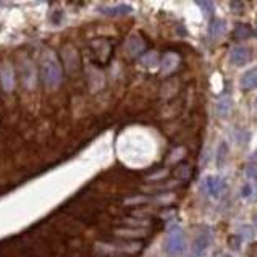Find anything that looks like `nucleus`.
<instances>
[{"instance_id": "nucleus-1", "label": "nucleus", "mask_w": 257, "mask_h": 257, "mask_svg": "<svg viewBox=\"0 0 257 257\" xmlns=\"http://www.w3.org/2000/svg\"><path fill=\"white\" fill-rule=\"evenodd\" d=\"M40 76H42V81L47 87H55L60 84V81H62V66H60L55 55H52V53L45 55V58L42 60Z\"/></svg>"}, {"instance_id": "nucleus-2", "label": "nucleus", "mask_w": 257, "mask_h": 257, "mask_svg": "<svg viewBox=\"0 0 257 257\" xmlns=\"http://www.w3.org/2000/svg\"><path fill=\"white\" fill-rule=\"evenodd\" d=\"M165 251L172 257H178L186 251V236L181 227L173 225L168 230L165 240Z\"/></svg>"}, {"instance_id": "nucleus-3", "label": "nucleus", "mask_w": 257, "mask_h": 257, "mask_svg": "<svg viewBox=\"0 0 257 257\" xmlns=\"http://www.w3.org/2000/svg\"><path fill=\"white\" fill-rule=\"evenodd\" d=\"M206 189L207 193L212 196L214 199H220L223 193L227 191V183L225 180L220 178V177H214V175H211V177L206 178Z\"/></svg>"}, {"instance_id": "nucleus-4", "label": "nucleus", "mask_w": 257, "mask_h": 257, "mask_svg": "<svg viewBox=\"0 0 257 257\" xmlns=\"http://www.w3.org/2000/svg\"><path fill=\"white\" fill-rule=\"evenodd\" d=\"M92 53H94V60L99 62L100 65H104L110 58L112 45L107 40H96V42H92Z\"/></svg>"}, {"instance_id": "nucleus-5", "label": "nucleus", "mask_w": 257, "mask_h": 257, "mask_svg": "<svg viewBox=\"0 0 257 257\" xmlns=\"http://www.w3.org/2000/svg\"><path fill=\"white\" fill-rule=\"evenodd\" d=\"M0 84H2V87L6 92L15 89V84H16L15 70H13V66L10 63H3L0 66Z\"/></svg>"}, {"instance_id": "nucleus-6", "label": "nucleus", "mask_w": 257, "mask_h": 257, "mask_svg": "<svg viewBox=\"0 0 257 257\" xmlns=\"http://www.w3.org/2000/svg\"><path fill=\"white\" fill-rule=\"evenodd\" d=\"M249 60H251V50L248 47L243 45H236L230 52V62H232L235 66H243L246 65Z\"/></svg>"}, {"instance_id": "nucleus-7", "label": "nucleus", "mask_w": 257, "mask_h": 257, "mask_svg": "<svg viewBox=\"0 0 257 257\" xmlns=\"http://www.w3.org/2000/svg\"><path fill=\"white\" fill-rule=\"evenodd\" d=\"M209 243H211V232H201L194 240V245H193V254L191 257H202L206 253V249L209 248Z\"/></svg>"}, {"instance_id": "nucleus-8", "label": "nucleus", "mask_w": 257, "mask_h": 257, "mask_svg": "<svg viewBox=\"0 0 257 257\" xmlns=\"http://www.w3.org/2000/svg\"><path fill=\"white\" fill-rule=\"evenodd\" d=\"M180 65V55L175 52H167L164 58H162V68H160V73L164 74V76H168V74H172L175 70L178 68Z\"/></svg>"}, {"instance_id": "nucleus-9", "label": "nucleus", "mask_w": 257, "mask_h": 257, "mask_svg": "<svg viewBox=\"0 0 257 257\" xmlns=\"http://www.w3.org/2000/svg\"><path fill=\"white\" fill-rule=\"evenodd\" d=\"M126 50L130 52V55L138 57L146 50V42L141 36H131L126 42Z\"/></svg>"}, {"instance_id": "nucleus-10", "label": "nucleus", "mask_w": 257, "mask_h": 257, "mask_svg": "<svg viewBox=\"0 0 257 257\" xmlns=\"http://www.w3.org/2000/svg\"><path fill=\"white\" fill-rule=\"evenodd\" d=\"M241 89L243 91H253L257 87V66L256 68H251L249 71H246L245 74L241 76Z\"/></svg>"}, {"instance_id": "nucleus-11", "label": "nucleus", "mask_w": 257, "mask_h": 257, "mask_svg": "<svg viewBox=\"0 0 257 257\" xmlns=\"http://www.w3.org/2000/svg\"><path fill=\"white\" fill-rule=\"evenodd\" d=\"M232 109H233V100H232V97H228V96L220 97L217 105H215V110H217L219 117H222V118H227L228 115L232 113Z\"/></svg>"}, {"instance_id": "nucleus-12", "label": "nucleus", "mask_w": 257, "mask_h": 257, "mask_svg": "<svg viewBox=\"0 0 257 257\" xmlns=\"http://www.w3.org/2000/svg\"><path fill=\"white\" fill-rule=\"evenodd\" d=\"M225 29H227L225 21L220 18H214V19H211V24H209V36L212 39H217L225 32Z\"/></svg>"}, {"instance_id": "nucleus-13", "label": "nucleus", "mask_w": 257, "mask_h": 257, "mask_svg": "<svg viewBox=\"0 0 257 257\" xmlns=\"http://www.w3.org/2000/svg\"><path fill=\"white\" fill-rule=\"evenodd\" d=\"M63 57H65V62H66V70L68 71H76L78 70V55H76V50H73L71 47H66V49L63 50Z\"/></svg>"}, {"instance_id": "nucleus-14", "label": "nucleus", "mask_w": 257, "mask_h": 257, "mask_svg": "<svg viewBox=\"0 0 257 257\" xmlns=\"http://www.w3.org/2000/svg\"><path fill=\"white\" fill-rule=\"evenodd\" d=\"M100 11L104 15H109V16H123L128 15L131 11V6L128 5H117V6H105V8H100Z\"/></svg>"}, {"instance_id": "nucleus-15", "label": "nucleus", "mask_w": 257, "mask_h": 257, "mask_svg": "<svg viewBox=\"0 0 257 257\" xmlns=\"http://www.w3.org/2000/svg\"><path fill=\"white\" fill-rule=\"evenodd\" d=\"M253 36V29L249 24H238L236 28L233 29V37L238 39V40H245V39H249Z\"/></svg>"}, {"instance_id": "nucleus-16", "label": "nucleus", "mask_w": 257, "mask_h": 257, "mask_svg": "<svg viewBox=\"0 0 257 257\" xmlns=\"http://www.w3.org/2000/svg\"><path fill=\"white\" fill-rule=\"evenodd\" d=\"M191 175H193L191 165H188V164H181L175 168V177H177V180L186 181V180L191 178Z\"/></svg>"}, {"instance_id": "nucleus-17", "label": "nucleus", "mask_w": 257, "mask_h": 257, "mask_svg": "<svg viewBox=\"0 0 257 257\" xmlns=\"http://www.w3.org/2000/svg\"><path fill=\"white\" fill-rule=\"evenodd\" d=\"M227 154H228V147L225 143H222L217 149V154H215V164H217V167H223L227 160Z\"/></svg>"}, {"instance_id": "nucleus-18", "label": "nucleus", "mask_w": 257, "mask_h": 257, "mask_svg": "<svg viewBox=\"0 0 257 257\" xmlns=\"http://www.w3.org/2000/svg\"><path fill=\"white\" fill-rule=\"evenodd\" d=\"M235 139L240 146L245 147L249 143V139H251V134H249V131H246L245 128H240V130L235 133Z\"/></svg>"}, {"instance_id": "nucleus-19", "label": "nucleus", "mask_w": 257, "mask_h": 257, "mask_svg": "<svg viewBox=\"0 0 257 257\" xmlns=\"http://www.w3.org/2000/svg\"><path fill=\"white\" fill-rule=\"evenodd\" d=\"M157 58H159L157 52H154V50L147 52V53H144L143 57H141V63L146 65V66H152V65L157 63Z\"/></svg>"}, {"instance_id": "nucleus-20", "label": "nucleus", "mask_w": 257, "mask_h": 257, "mask_svg": "<svg viewBox=\"0 0 257 257\" xmlns=\"http://www.w3.org/2000/svg\"><path fill=\"white\" fill-rule=\"evenodd\" d=\"M199 6V8L202 10V13H204V16H211L212 15V11H214V3L212 2H198L196 3Z\"/></svg>"}, {"instance_id": "nucleus-21", "label": "nucleus", "mask_w": 257, "mask_h": 257, "mask_svg": "<svg viewBox=\"0 0 257 257\" xmlns=\"http://www.w3.org/2000/svg\"><path fill=\"white\" fill-rule=\"evenodd\" d=\"M118 235L121 236H144L143 230H118Z\"/></svg>"}, {"instance_id": "nucleus-22", "label": "nucleus", "mask_w": 257, "mask_h": 257, "mask_svg": "<svg viewBox=\"0 0 257 257\" xmlns=\"http://www.w3.org/2000/svg\"><path fill=\"white\" fill-rule=\"evenodd\" d=\"M240 235H241L245 240H251L253 236H254V232H251V228H249V227H241Z\"/></svg>"}, {"instance_id": "nucleus-23", "label": "nucleus", "mask_w": 257, "mask_h": 257, "mask_svg": "<svg viewBox=\"0 0 257 257\" xmlns=\"http://www.w3.org/2000/svg\"><path fill=\"white\" fill-rule=\"evenodd\" d=\"M246 173H248V177H249V178L257 180V164H249Z\"/></svg>"}, {"instance_id": "nucleus-24", "label": "nucleus", "mask_w": 257, "mask_h": 257, "mask_svg": "<svg viewBox=\"0 0 257 257\" xmlns=\"http://www.w3.org/2000/svg\"><path fill=\"white\" fill-rule=\"evenodd\" d=\"M230 6L235 10V13H241V10H243V3L241 2H232V3H230Z\"/></svg>"}, {"instance_id": "nucleus-25", "label": "nucleus", "mask_w": 257, "mask_h": 257, "mask_svg": "<svg viewBox=\"0 0 257 257\" xmlns=\"http://www.w3.org/2000/svg\"><path fill=\"white\" fill-rule=\"evenodd\" d=\"M251 196V186H245V189H243V198H249Z\"/></svg>"}, {"instance_id": "nucleus-26", "label": "nucleus", "mask_w": 257, "mask_h": 257, "mask_svg": "<svg viewBox=\"0 0 257 257\" xmlns=\"http://www.w3.org/2000/svg\"><path fill=\"white\" fill-rule=\"evenodd\" d=\"M253 225H254V228L257 230V214L254 215V219H253Z\"/></svg>"}, {"instance_id": "nucleus-27", "label": "nucleus", "mask_w": 257, "mask_h": 257, "mask_svg": "<svg viewBox=\"0 0 257 257\" xmlns=\"http://www.w3.org/2000/svg\"><path fill=\"white\" fill-rule=\"evenodd\" d=\"M254 113H256V117H257V100L254 102Z\"/></svg>"}, {"instance_id": "nucleus-28", "label": "nucleus", "mask_w": 257, "mask_h": 257, "mask_svg": "<svg viewBox=\"0 0 257 257\" xmlns=\"http://www.w3.org/2000/svg\"><path fill=\"white\" fill-rule=\"evenodd\" d=\"M254 199L257 201V185H256V188H254Z\"/></svg>"}, {"instance_id": "nucleus-29", "label": "nucleus", "mask_w": 257, "mask_h": 257, "mask_svg": "<svg viewBox=\"0 0 257 257\" xmlns=\"http://www.w3.org/2000/svg\"><path fill=\"white\" fill-rule=\"evenodd\" d=\"M253 257H257V253H254V254H253Z\"/></svg>"}, {"instance_id": "nucleus-30", "label": "nucleus", "mask_w": 257, "mask_h": 257, "mask_svg": "<svg viewBox=\"0 0 257 257\" xmlns=\"http://www.w3.org/2000/svg\"><path fill=\"white\" fill-rule=\"evenodd\" d=\"M223 257H230V256H223Z\"/></svg>"}]
</instances>
